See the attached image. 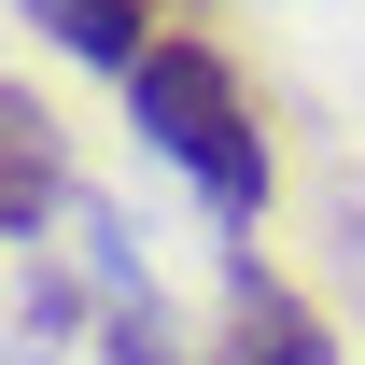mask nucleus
I'll return each instance as SVG.
<instances>
[{"instance_id":"obj_1","label":"nucleus","mask_w":365,"mask_h":365,"mask_svg":"<svg viewBox=\"0 0 365 365\" xmlns=\"http://www.w3.org/2000/svg\"><path fill=\"white\" fill-rule=\"evenodd\" d=\"M127 127L169 155L197 197H211V225H267V197H281V155H267V113H253V85H239V56L225 43H197V29H155L127 71Z\"/></svg>"},{"instance_id":"obj_2","label":"nucleus","mask_w":365,"mask_h":365,"mask_svg":"<svg viewBox=\"0 0 365 365\" xmlns=\"http://www.w3.org/2000/svg\"><path fill=\"white\" fill-rule=\"evenodd\" d=\"M225 365H337V323H323L253 239L225 253Z\"/></svg>"},{"instance_id":"obj_3","label":"nucleus","mask_w":365,"mask_h":365,"mask_svg":"<svg viewBox=\"0 0 365 365\" xmlns=\"http://www.w3.org/2000/svg\"><path fill=\"white\" fill-rule=\"evenodd\" d=\"M56 197H71V140H56V113L29 85H0V239L56 225Z\"/></svg>"},{"instance_id":"obj_4","label":"nucleus","mask_w":365,"mask_h":365,"mask_svg":"<svg viewBox=\"0 0 365 365\" xmlns=\"http://www.w3.org/2000/svg\"><path fill=\"white\" fill-rule=\"evenodd\" d=\"M29 14H43L71 56H98L113 85H127V71H140V43H155V0H29Z\"/></svg>"}]
</instances>
